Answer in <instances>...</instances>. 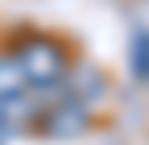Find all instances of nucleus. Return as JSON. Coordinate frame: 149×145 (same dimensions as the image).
Returning a JSON list of instances; mask_svg holds the SVG:
<instances>
[{
	"instance_id": "obj_3",
	"label": "nucleus",
	"mask_w": 149,
	"mask_h": 145,
	"mask_svg": "<svg viewBox=\"0 0 149 145\" xmlns=\"http://www.w3.org/2000/svg\"><path fill=\"white\" fill-rule=\"evenodd\" d=\"M43 98L47 94L31 90V86L4 94V98H0V137H28V133H36Z\"/></svg>"
},
{
	"instance_id": "obj_6",
	"label": "nucleus",
	"mask_w": 149,
	"mask_h": 145,
	"mask_svg": "<svg viewBox=\"0 0 149 145\" xmlns=\"http://www.w3.org/2000/svg\"><path fill=\"white\" fill-rule=\"evenodd\" d=\"M24 71H20V63H16V55H12V47H0V98L4 94H12V90H24Z\"/></svg>"
},
{
	"instance_id": "obj_1",
	"label": "nucleus",
	"mask_w": 149,
	"mask_h": 145,
	"mask_svg": "<svg viewBox=\"0 0 149 145\" xmlns=\"http://www.w3.org/2000/svg\"><path fill=\"white\" fill-rule=\"evenodd\" d=\"M8 47H12L16 63H20V71H24V83H28L31 90H39V94L59 90L63 78H67V71H71V63H74L71 47L63 43L59 35L39 31V28L16 31V39Z\"/></svg>"
},
{
	"instance_id": "obj_5",
	"label": "nucleus",
	"mask_w": 149,
	"mask_h": 145,
	"mask_svg": "<svg viewBox=\"0 0 149 145\" xmlns=\"http://www.w3.org/2000/svg\"><path fill=\"white\" fill-rule=\"evenodd\" d=\"M130 75L149 86V28H137L130 35Z\"/></svg>"
},
{
	"instance_id": "obj_4",
	"label": "nucleus",
	"mask_w": 149,
	"mask_h": 145,
	"mask_svg": "<svg viewBox=\"0 0 149 145\" xmlns=\"http://www.w3.org/2000/svg\"><path fill=\"white\" fill-rule=\"evenodd\" d=\"M63 90H71L74 98H82L86 106L98 110L106 98H110V78H106L98 67H90V63H71L67 78H63Z\"/></svg>"
},
{
	"instance_id": "obj_2",
	"label": "nucleus",
	"mask_w": 149,
	"mask_h": 145,
	"mask_svg": "<svg viewBox=\"0 0 149 145\" xmlns=\"http://www.w3.org/2000/svg\"><path fill=\"white\" fill-rule=\"evenodd\" d=\"M94 122H98V110L59 86V90H51L43 98L36 133H43V137H51V141H74V137H82V133L94 130Z\"/></svg>"
}]
</instances>
